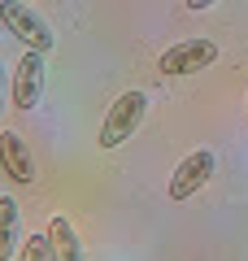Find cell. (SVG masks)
Listing matches in <instances>:
<instances>
[{"label": "cell", "instance_id": "obj_1", "mask_svg": "<svg viewBox=\"0 0 248 261\" xmlns=\"http://www.w3.org/2000/svg\"><path fill=\"white\" fill-rule=\"evenodd\" d=\"M148 118V96L144 92H122L113 100V109L105 113V126H101V148H118L144 126Z\"/></svg>", "mask_w": 248, "mask_h": 261}, {"label": "cell", "instance_id": "obj_2", "mask_svg": "<svg viewBox=\"0 0 248 261\" xmlns=\"http://www.w3.org/2000/svg\"><path fill=\"white\" fill-rule=\"evenodd\" d=\"M0 27L9 31L22 48H35V53H53V44H57L53 31H48V22L27 9V0H5V5H0Z\"/></svg>", "mask_w": 248, "mask_h": 261}, {"label": "cell", "instance_id": "obj_3", "mask_svg": "<svg viewBox=\"0 0 248 261\" xmlns=\"http://www.w3.org/2000/svg\"><path fill=\"white\" fill-rule=\"evenodd\" d=\"M222 57V48L213 44V39H183V44L165 48L161 61H157V70H161L165 79H183V74H201L205 65H213Z\"/></svg>", "mask_w": 248, "mask_h": 261}, {"label": "cell", "instance_id": "obj_4", "mask_svg": "<svg viewBox=\"0 0 248 261\" xmlns=\"http://www.w3.org/2000/svg\"><path fill=\"white\" fill-rule=\"evenodd\" d=\"M213 166H218V157H213L209 148L187 152V157L179 161L175 178H170V200H192V196H196V192H201V187L213 178Z\"/></svg>", "mask_w": 248, "mask_h": 261}, {"label": "cell", "instance_id": "obj_5", "mask_svg": "<svg viewBox=\"0 0 248 261\" xmlns=\"http://www.w3.org/2000/svg\"><path fill=\"white\" fill-rule=\"evenodd\" d=\"M39 96H44V53L27 48V57L18 61V74H13V105L27 113L39 105Z\"/></svg>", "mask_w": 248, "mask_h": 261}, {"label": "cell", "instance_id": "obj_6", "mask_svg": "<svg viewBox=\"0 0 248 261\" xmlns=\"http://www.w3.org/2000/svg\"><path fill=\"white\" fill-rule=\"evenodd\" d=\"M0 166L9 170V178H18V183H35V161H31L22 135H13V130L0 135Z\"/></svg>", "mask_w": 248, "mask_h": 261}, {"label": "cell", "instance_id": "obj_7", "mask_svg": "<svg viewBox=\"0 0 248 261\" xmlns=\"http://www.w3.org/2000/svg\"><path fill=\"white\" fill-rule=\"evenodd\" d=\"M22 214H18V200L13 196H0V261L18 257V235H22Z\"/></svg>", "mask_w": 248, "mask_h": 261}, {"label": "cell", "instance_id": "obj_8", "mask_svg": "<svg viewBox=\"0 0 248 261\" xmlns=\"http://www.w3.org/2000/svg\"><path fill=\"white\" fill-rule=\"evenodd\" d=\"M48 240H53V252H57V257H65V261H74V257L83 252V244L74 240L70 218H61V214H57L53 222H48Z\"/></svg>", "mask_w": 248, "mask_h": 261}, {"label": "cell", "instance_id": "obj_9", "mask_svg": "<svg viewBox=\"0 0 248 261\" xmlns=\"http://www.w3.org/2000/svg\"><path fill=\"white\" fill-rule=\"evenodd\" d=\"M213 5H218V0H187V9H196V13H201V9H213Z\"/></svg>", "mask_w": 248, "mask_h": 261}, {"label": "cell", "instance_id": "obj_10", "mask_svg": "<svg viewBox=\"0 0 248 261\" xmlns=\"http://www.w3.org/2000/svg\"><path fill=\"white\" fill-rule=\"evenodd\" d=\"M0 96H5V70H0ZM0 105H5V100H0Z\"/></svg>", "mask_w": 248, "mask_h": 261}, {"label": "cell", "instance_id": "obj_11", "mask_svg": "<svg viewBox=\"0 0 248 261\" xmlns=\"http://www.w3.org/2000/svg\"><path fill=\"white\" fill-rule=\"evenodd\" d=\"M27 5H31V0H27Z\"/></svg>", "mask_w": 248, "mask_h": 261}]
</instances>
